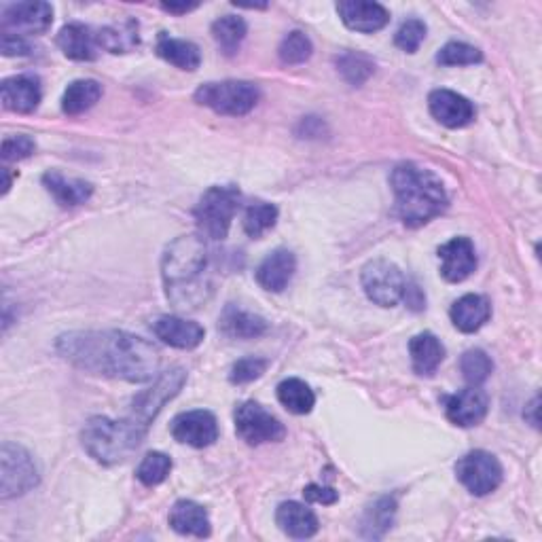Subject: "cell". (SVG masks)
Masks as SVG:
<instances>
[{"label":"cell","instance_id":"obj_24","mask_svg":"<svg viewBox=\"0 0 542 542\" xmlns=\"http://www.w3.org/2000/svg\"><path fill=\"white\" fill-rule=\"evenodd\" d=\"M170 528L183 536L206 538L210 536V517L208 511L193 500H178L170 511Z\"/></svg>","mask_w":542,"mask_h":542},{"label":"cell","instance_id":"obj_15","mask_svg":"<svg viewBox=\"0 0 542 542\" xmlns=\"http://www.w3.org/2000/svg\"><path fill=\"white\" fill-rule=\"evenodd\" d=\"M487 409H490V399L479 386L464 388L445 399L447 420L460 428L479 426L485 420Z\"/></svg>","mask_w":542,"mask_h":542},{"label":"cell","instance_id":"obj_3","mask_svg":"<svg viewBox=\"0 0 542 542\" xmlns=\"http://www.w3.org/2000/svg\"><path fill=\"white\" fill-rule=\"evenodd\" d=\"M390 185L396 197V212L405 227H424L449 206L441 178L418 164L396 166L390 176Z\"/></svg>","mask_w":542,"mask_h":542},{"label":"cell","instance_id":"obj_33","mask_svg":"<svg viewBox=\"0 0 542 542\" xmlns=\"http://www.w3.org/2000/svg\"><path fill=\"white\" fill-rule=\"evenodd\" d=\"M276 221H278V208L274 204L255 202L246 208L242 225L248 238L259 240L269 229H274Z\"/></svg>","mask_w":542,"mask_h":542},{"label":"cell","instance_id":"obj_28","mask_svg":"<svg viewBox=\"0 0 542 542\" xmlns=\"http://www.w3.org/2000/svg\"><path fill=\"white\" fill-rule=\"evenodd\" d=\"M157 56L161 60H166L168 64L180 68V70H197L202 64V53L200 47L191 41H183V39H172L166 32H161L157 36V45H155Z\"/></svg>","mask_w":542,"mask_h":542},{"label":"cell","instance_id":"obj_10","mask_svg":"<svg viewBox=\"0 0 542 542\" xmlns=\"http://www.w3.org/2000/svg\"><path fill=\"white\" fill-rule=\"evenodd\" d=\"M456 475L473 496H487L498 490L504 471L494 454L477 449L458 460Z\"/></svg>","mask_w":542,"mask_h":542},{"label":"cell","instance_id":"obj_31","mask_svg":"<svg viewBox=\"0 0 542 542\" xmlns=\"http://www.w3.org/2000/svg\"><path fill=\"white\" fill-rule=\"evenodd\" d=\"M248 34V26L238 15H223L212 24V36L225 56H233Z\"/></svg>","mask_w":542,"mask_h":542},{"label":"cell","instance_id":"obj_19","mask_svg":"<svg viewBox=\"0 0 542 542\" xmlns=\"http://www.w3.org/2000/svg\"><path fill=\"white\" fill-rule=\"evenodd\" d=\"M0 98H3V106L13 113H34L41 104L43 89L41 81L32 75H20L5 79L0 85Z\"/></svg>","mask_w":542,"mask_h":542},{"label":"cell","instance_id":"obj_36","mask_svg":"<svg viewBox=\"0 0 542 542\" xmlns=\"http://www.w3.org/2000/svg\"><path fill=\"white\" fill-rule=\"evenodd\" d=\"M312 51H314V45L310 41V36L301 30H295V32H288L282 39L278 56H280L282 64L297 66V64H305L307 60H310Z\"/></svg>","mask_w":542,"mask_h":542},{"label":"cell","instance_id":"obj_21","mask_svg":"<svg viewBox=\"0 0 542 542\" xmlns=\"http://www.w3.org/2000/svg\"><path fill=\"white\" fill-rule=\"evenodd\" d=\"M58 47L66 58L75 62H94L98 58L100 43L98 32L85 24H66L58 34Z\"/></svg>","mask_w":542,"mask_h":542},{"label":"cell","instance_id":"obj_11","mask_svg":"<svg viewBox=\"0 0 542 542\" xmlns=\"http://www.w3.org/2000/svg\"><path fill=\"white\" fill-rule=\"evenodd\" d=\"M236 432L248 445L278 443L286 437L284 424L255 401H246L236 409Z\"/></svg>","mask_w":542,"mask_h":542},{"label":"cell","instance_id":"obj_38","mask_svg":"<svg viewBox=\"0 0 542 542\" xmlns=\"http://www.w3.org/2000/svg\"><path fill=\"white\" fill-rule=\"evenodd\" d=\"M460 371H462V375H464V379L468 384L481 386L483 382H487V377L492 375L494 363H492V358L487 356L483 350H468V352L462 354Z\"/></svg>","mask_w":542,"mask_h":542},{"label":"cell","instance_id":"obj_20","mask_svg":"<svg viewBox=\"0 0 542 542\" xmlns=\"http://www.w3.org/2000/svg\"><path fill=\"white\" fill-rule=\"evenodd\" d=\"M297 271V259L291 250L278 248L263 259L257 269V282L269 293H282Z\"/></svg>","mask_w":542,"mask_h":542},{"label":"cell","instance_id":"obj_6","mask_svg":"<svg viewBox=\"0 0 542 542\" xmlns=\"http://www.w3.org/2000/svg\"><path fill=\"white\" fill-rule=\"evenodd\" d=\"M259 87L250 81L206 83L195 92V102L227 117L248 115L259 102Z\"/></svg>","mask_w":542,"mask_h":542},{"label":"cell","instance_id":"obj_14","mask_svg":"<svg viewBox=\"0 0 542 542\" xmlns=\"http://www.w3.org/2000/svg\"><path fill=\"white\" fill-rule=\"evenodd\" d=\"M53 24V7L49 3H17L3 11V32L30 36L43 34Z\"/></svg>","mask_w":542,"mask_h":542},{"label":"cell","instance_id":"obj_35","mask_svg":"<svg viewBox=\"0 0 542 542\" xmlns=\"http://www.w3.org/2000/svg\"><path fill=\"white\" fill-rule=\"evenodd\" d=\"M337 70L350 85H363L375 72V62L358 51H346L337 58Z\"/></svg>","mask_w":542,"mask_h":542},{"label":"cell","instance_id":"obj_30","mask_svg":"<svg viewBox=\"0 0 542 542\" xmlns=\"http://www.w3.org/2000/svg\"><path fill=\"white\" fill-rule=\"evenodd\" d=\"M100 49L111 53H128L140 45V32L134 20H125L113 26H106L98 32Z\"/></svg>","mask_w":542,"mask_h":542},{"label":"cell","instance_id":"obj_23","mask_svg":"<svg viewBox=\"0 0 542 542\" xmlns=\"http://www.w3.org/2000/svg\"><path fill=\"white\" fill-rule=\"evenodd\" d=\"M43 185L53 195V200L64 208L81 206L89 202V197L94 195L92 183H87V180H81V178H68L56 170L47 172L43 176Z\"/></svg>","mask_w":542,"mask_h":542},{"label":"cell","instance_id":"obj_9","mask_svg":"<svg viewBox=\"0 0 542 542\" xmlns=\"http://www.w3.org/2000/svg\"><path fill=\"white\" fill-rule=\"evenodd\" d=\"M363 288L367 297L382 307H394L399 301L405 299L407 293V278L403 276V271L399 265H394L392 261L386 259H375L369 261L363 269Z\"/></svg>","mask_w":542,"mask_h":542},{"label":"cell","instance_id":"obj_1","mask_svg":"<svg viewBox=\"0 0 542 542\" xmlns=\"http://www.w3.org/2000/svg\"><path fill=\"white\" fill-rule=\"evenodd\" d=\"M58 352L75 367L144 384L159 371L161 356L151 341L128 331H77L66 333L56 343Z\"/></svg>","mask_w":542,"mask_h":542},{"label":"cell","instance_id":"obj_40","mask_svg":"<svg viewBox=\"0 0 542 542\" xmlns=\"http://www.w3.org/2000/svg\"><path fill=\"white\" fill-rule=\"evenodd\" d=\"M426 24L422 20H407L401 24V28L396 30L394 43L399 49H403L405 53H415L420 49V45L426 39Z\"/></svg>","mask_w":542,"mask_h":542},{"label":"cell","instance_id":"obj_27","mask_svg":"<svg viewBox=\"0 0 542 542\" xmlns=\"http://www.w3.org/2000/svg\"><path fill=\"white\" fill-rule=\"evenodd\" d=\"M409 354L413 371L418 375H435L445 358V346L432 333H420L409 341Z\"/></svg>","mask_w":542,"mask_h":542},{"label":"cell","instance_id":"obj_25","mask_svg":"<svg viewBox=\"0 0 542 542\" xmlns=\"http://www.w3.org/2000/svg\"><path fill=\"white\" fill-rule=\"evenodd\" d=\"M451 322L462 333H477L492 316V305L483 295H464L451 305Z\"/></svg>","mask_w":542,"mask_h":542},{"label":"cell","instance_id":"obj_41","mask_svg":"<svg viewBox=\"0 0 542 542\" xmlns=\"http://www.w3.org/2000/svg\"><path fill=\"white\" fill-rule=\"evenodd\" d=\"M267 360L265 358H255V356H248V358H242L238 360L236 365L231 367V373H229V382L231 384H250L255 382V379H259L265 371H267Z\"/></svg>","mask_w":542,"mask_h":542},{"label":"cell","instance_id":"obj_44","mask_svg":"<svg viewBox=\"0 0 542 542\" xmlns=\"http://www.w3.org/2000/svg\"><path fill=\"white\" fill-rule=\"evenodd\" d=\"M303 496L307 502H314V504H324V507H329V504H335L339 500V494L333 490V487H327V485H318V483H312L307 485L303 490Z\"/></svg>","mask_w":542,"mask_h":542},{"label":"cell","instance_id":"obj_16","mask_svg":"<svg viewBox=\"0 0 542 542\" xmlns=\"http://www.w3.org/2000/svg\"><path fill=\"white\" fill-rule=\"evenodd\" d=\"M441 276L458 284L464 282L477 269V250L468 238H454L439 248Z\"/></svg>","mask_w":542,"mask_h":542},{"label":"cell","instance_id":"obj_17","mask_svg":"<svg viewBox=\"0 0 542 542\" xmlns=\"http://www.w3.org/2000/svg\"><path fill=\"white\" fill-rule=\"evenodd\" d=\"M337 13L350 30L363 34H373L390 22V13L384 5L365 3V0H343L337 5Z\"/></svg>","mask_w":542,"mask_h":542},{"label":"cell","instance_id":"obj_26","mask_svg":"<svg viewBox=\"0 0 542 542\" xmlns=\"http://www.w3.org/2000/svg\"><path fill=\"white\" fill-rule=\"evenodd\" d=\"M219 329L231 339H255L267 333L269 324L265 318L246 312L238 305H227L219 318Z\"/></svg>","mask_w":542,"mask_h":542},{"label":"cell","instance_id":"obj_4","mask_svg":"<svg viewBox=\"0 0 542 542\" xmlns=\"http://www.w3.org/2000/svg\"><path fill=\"white\" fill-rule=\"evenodd\" d=\"M144 435H147V428H142L132 418L111 420L98 415L85 424L81 443L96 462L113 466L128 460L144 441Z\"/></svg>","mask_w":542,"mask_h":542},{"label":"cell","instance_id":"obj_22","mask_svg":"<svg viewBox=\"0 0 542 542\" xmlns=\"http://www.w3.org/2000/svg\"><path fill=\"white\" fill-rule=\"evenodd\" d=\"M276 521L284 534L297 540L312 538L320 530V521L316 513L310 507H305V504L295 502V500L280 504L276 511Z\"/></svg>","mask_w":542,"mask_h":542},{"label":"cell","instance_id":"obj_32","mask_svg":"<svg viewBox=\"0 0 542 542\" xmlns=\"http://www.w3.org/2000/svg\"><path fill=\"white\" fill-rule=\"evenodd\" d=\"M278 401L295 415H307L316 405V396L303 379L291 377V379H284V382L278 386Z\"/></svg>","mask_w":542,"mask_h":542},{"label":"cell","instance_id":"obj_7","mask_svg":"<svg viewBox=\"0 0 542 542\" xmlns=\"http://www.w3.org/2000/svg\"><path fill=\"white\" fill-rule=\"evenodd\" d=\"M39 466L22 445L3 443L0 447V498L24 496L39 485Z\"/></svg>","mask_w":542,"mask_h":542},{"label":"cell","instance_id":"obj_42","mask_svg":"<svg viewBox=\"0 0 542 542\" xmlns=\"http://www.w3.org/2000/svg\"><path fill=\"white\" fill-rule=\"evenodd\" d=\"M36 151V144L30 136H11L5 138L3 142V161L5 164H11V161H22L30 157Z\"/></svg>","mask_w":542,"mask_h":542},{"label":"cell","instance_id":"obj_2","mask_svg":"<svg viewBox=\"0 0 542 542\" xmlns=\"http://www.w3.org/2000/svg\"><path fill=\"white\" fill-rule=\"evenodd\" d=\"M208 255L204 238L180 236L168 248L161 259V276L168 299L187 310L206 301V291H210V282L206 278Z\"/></svg>","mask_w":542,"mask_h":542},{"label":"cell","instance_id":"obj_18","mask_svg":"<svg viewBox=\"0 0 542 542\" xmlns=\"http://www.w3.org/2000/svg\"><path fill=\"white\" fill-rule=\"evenodd\" d=\"M153 333L157 339L164 341L166 346H172L176 350H193L200 346L206 337L202 324L178 316L157 318L153 322Z\"/></svg>","mask_w":542,"mask_h":542},{"label":"cell","instance_id":"obj_43","mask_svg":"<svg viewBox=\"0 0 542 542\" xmlns=\"http://www.w3.org/2000/svg\"><path fill=\"white\" fill-rule=\"evenodd\" d=\"M0 49H3L5 56H30L32 45L26 41V36L3 32V39H0Z\"/></svg>","mask_w":542,"mask_h":542},{"label":"cell","instance_id":"obj_45","mask_svg":"<svg viewBox=\"0 0 542 542\" xmlns=\"http://www.w3.org/2000/svg\"><path fill=\"white\" fill-rule=\"evenodd\" d=\"M197 7H200L197 3H161V9L174 15H185L189 11H195Z\"/></svg>","mask_w":542,"mask_h":542},{"label":"cell","instance_id":"obj_12","mask_svg":"<svg viewBox=\"0 0 542 542\" xmlns=\"http://www.w3.org/2000/svg\"><path fill=\"white\" fill-rule=\"evenodd\" d=\"M172 437L183 445L204 449L219 439V422L206 409L185 411L172 420Z\"/></svg>","mask_w":542,"mask_h":542},{"label":"cell","instance_id":"obj_37","mask_svg":"<svg viewBox=\"0 0 542 542\" xmlns=\"http://www.w3.org/2000/svg\"><path fill=\"white\" fill-rule=\"evenodd\" d=\"M170 473H172L170 456L161 454V451H151V454L142 458L138 471H136V477L142 485L155 487L159 483H164Z\"/></svg>","mask_w":542,"mask_h":542},{"label":"cell","instance_id":"obj_39","mask_svg":"<svg viewBox=\"0 0 542 542\" xmlns=\"http://www.w3.org/2000/svg\"><path fill=\"white\" fill-rule=\"evenodd\" d=\"M481 62H483L481 49L462 41H451L437 53V64L441 66H475Z\"/></svg>","mask_w":542,"mask_h":542},{"label":"cell","instance_id":"obj_29","mask_svg":"<svg viewBox=\"0 0 542 542\" xmlns=\"http://www.w3.org/2000/svg\"><path fill=\"white\" fill-rule=\"evenodd\" d=\"M102 98V85L94 79L72 81L62 96V111L70 117H77L96 106Z\"/></svg>","mask_w":542,"mask_h":542},{"label":"cell","instance_id":"obj_8","mask_svg":"<svg viewBox=\"0 0 542 542\" xmlns=\"http://www.w3.org/2000/svg\"><path fill=\"white\" fill-rule=\"evenodd\" d=\"M187 384V371L183 367H174L166 373H161L151 388L136 394L132 401L130 418L138 422L142 428H149V424L157 418L159 411L164 409L178 392Z\"/></svg>","mask_w":542,"mask_h":542},{"label":"cell","instance_id":"obj_5","mask_svg":"<svg viewBox=\"0 0 542 542\" xmlns=\"http://www.w3.org/2000/svg\"><path fill=\"white\" fill-rule=\"evenodd\" d=\"M242 202V193L238 187L223 185L210 187L197 202L193 216L200 236L212 242L225 240L231 229V221L236 216Z\"/></svg>","mask_w":542,"mask_h":542},{"label":"cell","instance_id":"obj_34","mask_svg":"<svg viewBox=\"0 0 542 542\" xmlns=\"http://www.w3.org/2000/svg\"><path fill=\"white\" fill-rule=\"evenodd\" d=\"M396 515V502L394 498H379L369 507L363 519V534L367 538H382L390 528Z\"/></svg>","mask_w":542,"mask_h":542},{"label":"cell","instance_id":"obj_13","mask_svg":"<svg viewBox=\"0 0 542 542\" xmlns=\"http://www.w3.org/2000/svg\"><path fill=\"white\" fill-rule=\"evenodd\" d=\"M428 108L430 115L449 130L466 128V125L473 123L477 117L475 104L468 98L451 92V89H435V92L428 96Z\"/></svg>","mask_w":542,"mask_h":542}]
</instances>
